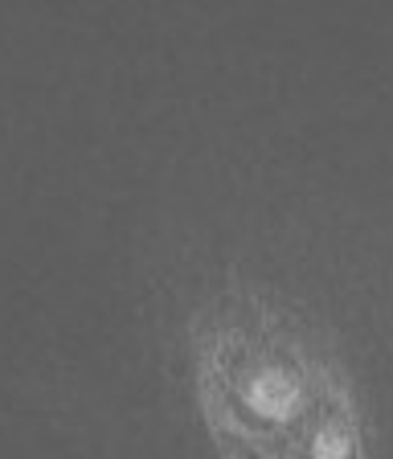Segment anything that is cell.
<instances>
[{"label":"cell","mask_w":393,"mask_h":459,"mask_svg":"<svg viewBox=\"0 0 393 459\" xmlns=\"http://www.w3.org/2000/svg\"><path fill=\"white\" fill-rule=\"evenodd\" d=\"M197 406L226 459H364V414L340 357L262 296L192 328Z\"/></svg>","instance_id":"cell-1"}]
</instances>
